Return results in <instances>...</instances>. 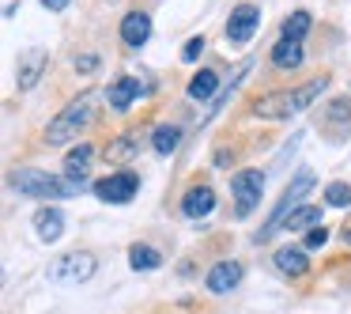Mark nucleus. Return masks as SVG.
I'll list each match as a JSON object with an SVG mask.
<instances>
[{"instance_id": "obj_1", "label": "nucleus", "mask_w": 351, "mask_h": 314, "mask_svg": "<svg viewBox=\"0 0 351 314\" xmlns=\"http://www.w3.org/2000/svg\"><path fill=\"white\" fill-rule=\"evenodd\" d=\"M325 87H328V76H317V80H310V84L295 87V91H272V95L253 102V114L265 117V122H287V117L310 110L313 102L325 95Z\"/></svg>"}, {"instance_id": "obj_2", "label": "nucleus", "mask_w": 351, "mask_h": 314, "mask_svg": "<svg viewBox=\"0 0 351 314\" xmlns=\"http://www.w3.org/2000/svg\"><path fill=\"white\" fill-rule=\"evenodd\" d=\"M95 106H99V91H84L80 99H72L69 106L46 125V144L61 148V144H69V140H76L80 133L95 122Z\"/></svg>"}, {"instance_id": "obj_3", "label": "nucleus", "mask_w": 351, "mask_h": 314, "mask_svg": "<svg viewBox=\"0 0 351 314\" xmlns=\"http://www.w3.org/2000/svg\"><path fill=\"white\" fill-rule=\"evenodd\" d=\"M8 186L19 193V197H38V201H61V197H76L84 190V182H72V178H57V175H46V170H16L8 178Z\"/></svg>"}, {"instance_id": "obj_4", "label": "nucleus", "mask_w": 351, "mask_h": 314, "mask_svg": "<svg viewBox=\"0 0 351 314\" xmlns=\"http://www.w3.org/2000/svg\"><path fill=\"white\" fill-rule=\"evenodd\" d=\"M310 190H313V170H310V167H302V170L295 175V182H291L287 190H283V197H280V205L272 208V216H268V223L257 231V238H261V243H265V238H272L276 231L283 227V220H287V216L295 212L298 205H302V197H306Z\"/></svg>"}, {"instance_id": "obj_5", "label": "nucleus", "mask_w": 351, "mask_h": 314, "mask_svg": "<svg viewBox=\"0 0 351 314\" xmlns=\"http://www.w3.org/2000/svg\"><path fill=\"white\" fill-rule=\"evenodd\" d=\"M99 269L95 254H84V250H72V254H61V258L49 265V280L53 284H87Z\"/></svg>"}, {"instance_id": "obj_6", "label": "nucleus", "mask_w": 351, "mask_h": 314, "mask_svg": "<svg viewBox=\"0 0 351 314\" xmlns=\"http://www.w3.org/2000/svg\"><path fill=\"white\" fill-rule=\"evenodd\" d=\"M136 193H140L136 170H114V175H106V178L95 182V197L106 201V205H129Z\"/></svg>"}, {"instance_id": "obj_7", "label": "nucleus", "mask_w": 351, "mask_h": 314, "mask_svg": "<svg viewBox=\"0 0 351 314\" xmlns=\"http://www.w3.org/2000/svg\"><path fill=\"white\" fill-rule=\"evenodd\" d=\"M230 193H234L238 216H250L261 205V197H265V175L261 170H238L230 178Z\"/></svg>"}, {"instance_id": "obj_8", "label": "nucleus", "mask_w": 351, "mask_h": 314, "mask_svg": "<svg viewBox=\"0 0 351 314\" xmlns=\"http://www.w3.org/2000/svg\"><path fill=\"white\" fill-rule=\"evenodd\" d=\"M257 27H261V8L257 4H238V8L230 12V19H227V42L230 46H245V42H253Z\"/></svg>"}, {"instance_id": "obj_9", "label": "nucleus", "mask_w": 351, "mask_h": 314, "mask_svg": "<svg viewBox=\"0 0 351 314\" xmlns=\"http://www.w3.org/2000/svg\"><path fill=\"white\" fill-rule=\"evenodd\" d=\"M49 69V54L46 49H27L23 57H19L16 65V87L19 91H31V87H38L42 72Z\"/></svg>"}, {"instance_id": "obj_10", "label": "nucleus", "mask_w": 351, "mask_h": 314, "mask_svg": "<svg viewBox=\"0 0 351 314\" xmlns=\"http://www.w3.org/2000/svg\"><path fill=\"white\" fill-rule=\"evenodd\" d=\"M238 284H242V265H238V261H215L204 276V288L212 291V295H227Z\"/></svg>"}, {"instance_id": "obj_11", "label": "nucleus", "mask_w": 351, "mask_h": 314, "mask_svg": "<svg viewBox=\"0 0 351 314\" xmlns=\"http://www.w3.org/2000/svg\"><path fill=\"white\" fill-rule=\"evenodd\" d=\"M152 38V16L147 12H125V19H121V42L129 49H140L144 42Z\"/></svg>"}, {"instance_id": "obj_12", "label": "nucleus", "mask_w": 351, "mask_h": 314, "mask_svg": "<svg viewBox=\"0 0 351 314\" xmlns=\"http://www.w3.org/2000/svg\"><path fill=\"white\" fill-rule=\"evenodd\" d=\"M136 99H140V80L136 76H117L114 84L106 87V102L117 110V114H125Z\"/></svg>"}, {"instance_id": "obj_13", "label": "nucleus", "mask_w": 351, "mask_h": 314, "mask_svg": "<svg viewBox=\"0 0 351 314\" xmlns=\"http://www.w3.org/2000/svg\"><path fill=\"white\" fill-rule=\"evenodd\" d=\"M212 208H215V190H212V186H193V190L182 197L185 220H204Z\"/></svg>"}, {"instance_id": "obj_14", "label": "nucleus", "mask_w": 351, "mask_h": 314, "mask_svg": "<svg viewBox=\"0 0 351 314\" xmlns=\"http://www.w3.org/2000/svg\"><path fill=\"white\" fill-rule=\"evenodd\" d=\"M276 258V269L283 276H306L310 273V258H306V246H280L272 254Z\"/></svg>"}, {"instance_id": "obj_15", "label": "nucleus", "mask_w": 351, "mask_h": 314, "mask_svg": "<svg viewBox=\"0 0 351 314\" xmlns=\"http://www.w3.org/2000/svg\"><path fill=\"white\" fill-rule=\"evenodd\" d=\"M34 231H38L42 243H57L64 235V212L61 208H38L34 212Z\"/></svg>"}, {"instance_id": "obj_16", "label": "nucleus", "mask_w": 351, "mask_h": 314, "mask_svg": "<svg viewBox=\"0 0 351 314\" xmlns=\"http://www.w3.org/2000/svg\"><path fill=\"white\" fill-rule=\"evenodd\" d=\"M91 159H95L91 144L72 148V152L64 155V178H72V182H87V175H91Z\"/></svg>"}, {"instance_id": "obj_17", "label": "nucleus", "mask_w": 351, "mask_h": 314, "mask_svg": "<svg viewBox=\"0 0 351 314\" xmlns=\"http://www.w3.org/2000/svg\"><path fill=\"white\" fill-rule=\"evenodd\" d=\"M302 42H291V38H280L272 46V65L276 69H283V72H291V69H298L302 65Z\"/></svg>"}, {"instance_id": "obj_18", "label": "nucleus", "mask_w": 351, "mask_h": 314, "mask_svg": "<svg viewBox=\"0 0 351 314\" xmlns=\"http://www.w3.org/2000/svg\"><path fill=\"white\" fill-rule=\"evenodd\" d=\"M185 91H189V99H193V102H208L215 91H219V72L200 69L197 76L189 80V87H185Z\"/></svg>"}, {"instance_id": "obj_19", "label": "nucleus", "mask_w": 351, "mask_h": 314, "mask_svg": "<svg viewBox=\"0 0 351 314\" xmlns=\"http://www.w3.org/2000/svg\"><path fill=\"white\" fill-rule=\"evenodd\" d=\"M129 265L136 269V273H152V269L162 265V254L155 250V246H147V243H136L129 250Z\"/></svg>"}, {"instance_id": "obj_20", "label": "nucleus", "mask_w": 351, "mask_h": 314, "mask_svg": "<svg viewBox=\"0 0 351 314\" xmlns=\"http://www.w3.org/2000/svg\"><path fill=\"white\" fill-rule=\"evenodd\" d=\"M136 152H140V137L136 133H125L114 144H106V163H129Z\"/></svg>"}, {"instance_id": "obj_21", "label": "nucleus", "mask_w": 351, "mask_h": 314, "mask_svg": "<svg viewBox=\"0 0 351 314\" xmlns=\"http://www.w3.org/2000/svg\"><path fill=\"white\" fill-rule=\"evenodd\" d=\"M321 223V208L317 205H298L295 212L283 220V227L287 231H310V227H317Z\"/></svg>"}, {"instance_id": "obj_22", "label": "nucleus", "mask_w": 351, "mask_h": 314, "mask_svg": "<svg viewBox=\"0 0 351 314\" xmlns=\"http://www.w3.org/2000/svg\"><path fill=\"white\" fill-rule=\"evenodd\" d=\"M178 144H182V129H178V125H159V129L152 133V148L159 155H174Z\"/></svg>"}, {"instance_id": "obj_23", "label": "nucleus", "mask_w": 351, "mask_h": 314, "mask_svg": "<svg viewBox=\"0 0 351 314\" xmlns=\"http://www.w3.org/2000/svg\"><path fill=\"white\" fill-rule=\"evenodd\" d=\"M313 27V19H310V12H291L287 19H283V38H291V42H302L306 38V31Z\"/></svg>"}, {"instance_id": "obj_24", "label": "nucleus", "mask_w": 351, "mask_h": 314, "mask_svg": "<svg viewBox=\"0 0 351 314\" xmlns=\"http://www.w3.org/2000/svg\"><path fill=\"white\" fill-rule=\"evenodd\" d=\"M325 205L348 208V205H351V186H348V182H328V186H325Z\"/></svg>"}, {"instance_id": "obj_25", "label": "nucleus", "mask_w": 351, "mask_h": 314, "mask_svg": "<svg viewBox=\"0 0 351 314\" xmlns=\"http://www.w3.org/2000/svg\"><path fill=\"white\" fill-rule=\"evenodd\" d=\"M200 54H204V34H197V38H189V42L182 46V61H185V65H193Z\"/></svg>"}, {"instance_id": "obj_26", "label": "nucleus", "mask_w": 351, "mask_h": 314, "mask_svg": "<svg viewBox=\"0 0 351 314\" xmlns=\"http://www.w3.org/2000/svg\"><path fill=\"white\" fill-rule=\"evenodd\" d=\"M325 243H328V227H321V223H317V227L306 231V250H321Z\"/></svg>"}, {"instance_id": "obj_27", "label": "nucleus", "mask_w": 351, "mask_h": 314, "mask_svg": "<svg viewBox=\"0 0 351 314\" xmlns=\"http://www.w3.org/2000/svg\"><path fill=\"white\" fill-rule=\"evenodd\" d=\"M328 117H332V122H343V117H351V102H348V99H336L332 106H328Z\"/></svg>"}, {"instance_id": "obj_28", "label": "nucleus", "mask_w": 351, "mask_h": 314, "mask_svg": "<svg viewBox=\"0 0 351 314\" xmlns=\"http://www.w3.org/2000/svg\"><path fill=\"white\" fill-rule=\"evenodd\" d=\"M95 69H99V57H95V54L76 57V72H95Z\"/></svg>"}, {"instance_id": "obj_29", "label": "nucleus", "mask_w": 351, "mask_h": 314, "mask_svg": "<svg viewBox=\"0 0 351 314\" xmlns=\"http://www.w3.org/2000/svg\"><path fill=\"white\" fill-rule=\"evenodd\" d=\"M38 4H42L46 12H64V8L72 4V0H38Z\"/></svg>"}]
</instances>
